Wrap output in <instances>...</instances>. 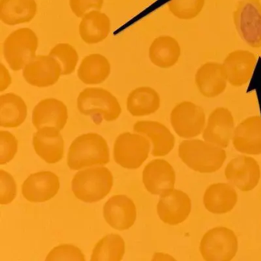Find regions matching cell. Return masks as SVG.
I'll list each match as a JSON object with an SVG mask.
<instances>
[{
    "instance_id": "8fae6325",
    "label": "cell",
    "mask_w": 261,
    "mask_h": 261,
    "mask_svg": "<svg viewBox=\"0 0 261 261\" xmlns=\"http://www.w3.org/2000/svg\"><path fill=\"white\" fill-rule=\"evenodd\" d=\"M27 83L37 88L56 85L62 75L60 62L51 56H37L30 61L22 71Z\"/></svg>"
},
{
    "instance_id": "836d02e7",
    "label": "cell",
    "mask_w": 261,
    "mask_h": 261,
    "mask_svg": "<svg viewBox=\"0 0 261 261\" xmlns=\"http://www.w3.org/2000/svg\"><path fill=\"white\" fill-rule=\"evenodd\" d=\"M18 150L16 137L7 131H0V164L10 163Z\"/></svg>"
},
{
    "instance_id": "f1b7e54d",
    "label": "cell",
    "mask_w": 261,
    "mask_h": 261,
    "mask_svg": "<svg viewBox=\"0 0 261 261\" xmlns=\"http://www.w3.org/2000/svg\"><path fill=\"white\" fill-rule=\"evenodd\" d=\"M27 117V103L20 96L14 93L0 96V126L18 127L24 123Z\"/></svg>"
},
{
    "instance_id": "7a4b0ae2",
    "label": "cell",
    "mask_w": 261,
    "mask_h": 261,
    "mask_svg": "<svg viewBox=\"0 0 261 261\" xmlns=\"http://www.w3.org/2000/svg\"><path fill=\"white\" fill-rule=\"evenodd\" d=\"M110 162L109 148L106 140L95 133L77 137L70 146L68 166L71 170L88 166H103Z\"/></svg>"
},
{
    "instance_id": "cb8c5ba5",
    "label": "cell",
    "mask_w": 261,
    "mask_h": 261,
    "mask_svg": "<svg viewBox=\"0 0 261 261\" xmlns=\"http://www.w3.org/2000/svg\"><path fill=\"white\" fill-rule=\"evenodd\" d=\"M111 30L110 18L100 10H92L82 17L79 25V34L88 45L103 42L109 36Z\"/></svg>"
},
{
    "instance_id": "52a82bcc",
    "label": "cell",
    "mask_w": 261,
    "mask_h": 261,
    "mask_svg": "<svg viewBox=\"0 0 261 261\" xmlns=\"http://www.w3.org/2000/svg\"><path fill=\"white\" fill-rule=\"evenodd\" d=\"M233 21L238 35L247 45L261 48L260 0H241L233 11Z\"/></svg>"
},
{
    "instance_id": "d6986e66",
    "label": "cell",
    "mask_w": 261,
    "mask_h": 261,
    "mask_svg": "<svg viewBox=\"0 0 261 261\" xmlns=\"http://www.w3.org/2000/svg\"><path fill=\"white\" fill-rule=\"evenodd\" d=\"M103 217L113 228L127 230L137 219V207L133 200L126 195H114L103 206Z\"/></svg>"
},
{
    "instance_id": "7c38bea8",
    "label": "cell",
    "mask_w": 261,
    "mask_h": 261,
    "mask_svg": "<svg viewBox=\"0 0 261 261\" xmlns=\"http://www.w3.org/2000/svg\"><path fill=\"white\" fill-rule=\"evenodd\" d=\"M234 129L231 111L227 108L218 107L209 114L201 135L203 140L225 149L231 141Z\"/></svg>"
},
{
    "instance_id": "d590c367",
    "label": "cell",
    "mask_w": 261,
    "mask_h": 261,
    "mask_svg": "<svg viewBox=\"0 0 261 261\" xmlns=\"http://www.w3.org/2000/svg\"><path fill=\"white\" fill-rule=\"evenodd\" d=\"M105 0H69L71 11L77 17L82 18L90 10H100Z\"/></svg>"
},
{
    "instance_id": "4dcf8cb0",
    "label": "cell",
    "mask_w": 261,
    "mask_h": 261,
    "mask_svg": "<svg viewBox=\"0 0 261 261\" xmlns=\"http://www.w3.org/2000/svg\"><path fill=\"white\" fill-rule=\"evenodd\" d=\"M205 6V0H171L169 12L177 19L192 20L199 16Z\"/></svg>"
},
{
    "instance_id": "f546056e",
    "label": "cell",
    "mask_w": 261,
    "mask_h": 261,
    "mask_svg": "<svg viewBox=\"0 0 261 261\" xmlns=\"http://www.w3.org/2000/svg\"><path fill=\"white\" fill-rule=\"evenodd\" d=\"M125 253V242L120 235L111 233L94 246L91 261H120Z\"/></svg>"
},
{
    "instance_id": "8992f818",
    "label": "cell",
    "mask_w": 261,
    "mask_h": 261,
    "mask_svg": "<svg viewBox=\"0 0 261 261\" xmlns=\"http://www.w3.org/2000/svg\"><path fill=\"white\" fill-rule=\"evenodd\" d=\"M39 48L37 35L30 28L15 30L4 43V56L13 71L23 70L36 56Z\"/></svg>"
},
{
    "instance_id": "44dd1931",
    "label": "cell",
    "mask_w": 261,
    "mask_h": 261,
    "mask_svg": "<svg viewBox=\"0 0 261 261\" xmlns=\"http://www.w3.org/2000/svg\"><path fill=\"white\" fill-rule=\"evenodd\" d=\"M236 189L230 183L216 182L210 185L203 195L204 208L214 215H225L238 204Z\"/></svg>"
},
{
    "instance_id": "ac0fdd59",
    "label": "cell",
    "mask_w": 261,
    "mask_h": 261,
    "mask_svg": "<svg viewBox=\"0 0 261 261\" xmlns=\"http://www.w3.org/2000/svg\"><path fill=\"white\" fill-rule=\"evenodd\" d=\"M60 189L56 174L48 171L32 174L22 186V195L31 202H45L54 198Z\"/></svg>"
},
{
    "instance_id": "ba28073f",
    "label": "cell",
    "mask_w": 261,
    "mask_h": 261,
    "mask_svg": "<svg viewBox=\"0 0 261 261\" xmlns=\"http://www.w3.org/2000/svg\"><path fill=\"white\" fill-rule=\"evenodd\" d=\"M150 143L140 134L123 133L115 140L114 158L116 163L125 169H139L147 160Z\"/></svg>"
},
{
    "instance_id": "5b68a950",
    "label": "cell",
    "mask_w": 261,
    "mask_h": 261,
    "mask_svg": "<svg viewBox=\"0 0 261 261\" xmlns=\"http://www.w3.org/2000/svg\"><path fill=\"white\" fill-rule=\"evenodd\" d=\"M238 238L233 230L218 226L204 233L199 244L200 254L205 261H230L236 256Z\"/></svg>"
},
{
    "instance_id": "4316f807",
    "label": "cell",
    "mask_w": 261,
    "mask_h": 261,
    "mask_svg": "<svg viewBox=\"0 0 261 261\" xmlns=\"http://www.w3.org/2000/svg\"><path fill=\"white\" fill-rule=\"evenodd\" d=\"M111 72V63L105 56L91 54L82 59L77 77L85 85H100L108 79Z\"/></svg>"
},
{
    "instance_id": "e0dca14e",
    "label": "cell",
    "mask_w": 261,
    "mask_h": 261,
    "mask_svg": "<svg viewBox=\"0 0 261 261\" xmlns=\"http://www.w3.org/2000/svg\"><path fill=\"white\" fill-rule=\"evenodd\" d=\"M195 83L203 97L215 98L225 91L228 82L222 64L208 62L197 70Z\"/></svg>"
},
{
    "instance_id": "9c48e42d",
    "label": "cell",
    "mask_w": 261,
    "mask_h": 261,
    "mask_svg": "<svg viewBox=\"0 0 261 261\" xmlns=\"http://www.w3.org/2000/svg\"><path fill=\"white\" fill-rule=\"evenodd\" d=\"M170 122L178 137L189 140L202 134L207 120L201 107L186 100L174 107L170 114Z\"/></svg>"
},
{
    "instance_id": "ffe728a7",
    "label": "cell",
    "mask_w": 261,
    "mask_h": 261,
    "mask_svg": "<svg viewBox=\"0 0 261 261\" xmlns=\"http://www.w3.org/2000/svg\"><path fill=\"white\" fill-rule=\"evenodd\" d=\"M59 131L51 126H45L33 136L35 151L48 164L59 163L65 153V142Z\"/></svg>"
},
{
    "instance_id": "83f0119b",
    "label": "cell",
    "mask_w": 261,
    "mask_h": 261,
    "mask_svg": "<svg viewBox=\"0 0 261 261\" xmlns=\"http://www.w3.org/2000/svg\"><path fill=\"white\" fill-rule=\"evenodd\" d=\"M160 94L149 87H140L131 91L126 100L127 111L134 117H143L156 112L160 108Z\"/></svg>"
},
{
    "instance_id": "4fadbf2b",
    "label": "cell",
    "mask_w": 261,
    "mask_h": 261,
    "mask_svg": "<svg viewBox=\"0 0 261 261\" xmlns=\"http://www.w3.org/2000/svg\"><path fill=\"white\" fill-rule=\"evenodd\" d=\"M192 203L186 192L174 189L160 196L157 204V214L165 224L171 226L182 224L192 212Z\"/></svg>"
},
{
    "instance_id": "6da1fadb",
    "label": "cell",
    "mask_w": 261,
    "mask_h": 261,
    "mask_svg": "<svg viewBox=\"0 0 261 261\" xmlns=\"http://www.w3.org/2000/svg\"><path fill=\"white\" fill-rule=\"evenodd\" d=\"M178 151L182 163L198 173H215L222 168L227 160L224 149L199 139L183 140Z\"/></svg>"
},
{
    "instance_id": "603a6c76",
    "label": "cell",
    "mask_w": 261,
    "mask_h": 261,
    "mask_svg": "<svg viewBox=\"0 0 261 261\" xmlns=\"http://www.w3.org/2000/svg\"><path fill=\"white\" fill-rule=\"evenodd\" d=\"M134 130L146 135L151 140L153 156H166L175 147V137L164 124L160 122L138 121L134 124Z\"/></svg>"
},
{
    "instance_id": "2e32d148",
    "label": "cell",
    "mask_w": 261,
    "mask_h": 261,
    "mask_svg": "<svg viewBox=\"0 0 261 261\" xmlns=\"http://www.w3.org/2000/svg\"><path fill=\"white\" fill-rule=\"evenodd\" d=\"M232 145L244 155H261V117L250 116L235 127Z\"/></svg>"
},
{
    "instance_id": "7402d4cb",
    "label": "cell",
    "mask_w": 261,
    "mask_h": 261,
    "mask_svg": "<svg viewBox=\"0 0 261 261\" xmlns=\"http://www.w3.org/2000/svg\"><path fill=\"white\" fill-rule=\"evenodd\" d=\"M68 119L66 105L57 99H44L33 110V123L37 129L51 126L62 130L66 125Z\"/></svg>"
},
{
    "instance_id": "9a60e30c",
    "label": "cell",
    "mask_w": 261,
    "mask_h": 261,
    "mask_svg": "<svg viewBox=\"0 0 261 261\" xmlns=\"http://www.w3.org/2000/svg\"><path fill=\"white\" fill-rule=\"evenodd\" d=\"M257 62V56L247 50L238 49L229 53L222 65L227 82L231 86L241 88L250 82Z\"/></svg>"
},
{
    "instance_id": "d6a6232c",
    "label": "cell",
    "mask_w": 261,
    "mask_h": 261,
    "mask_svg": "<svg viewBox=\"0 0 261 261\" xmlns=\"http://www.w3.org/2000/svg\"><path fill=\"white\" fill-rule=\"evenodd\" d=\"M46 260L85 261V257L79 247L71 244H62L55 247L49 252Z\"/></svg>"
},
{
    "instance_id": "1f68e13d",
    "label": "cell",
    "mask_w": 261,
    "mask_h": 261,
    "mask_svg": "<svg viewBox=\"0 0 261 261\" xmlns=\"http://www.w3.org/2000/svg\"><path fill=\"white\" fill-rule=\"evenodd\" d=\"M53 56L60 62L62 75H70L75 71L79 62V54L75 48L68 43H59L50 51Z\"/></svg>"
},
{
    "instance_id": "277c9868",
    "label": "cell",
    "mask_w": 261,
    "mask_h": 261,
    "mask_svg": "<svg viewBox=\"0 0 261 261\" xmlns=\"http://www.w3.org/2000/svg\"><path fill=\"white\" fill-rule=\"evenodd\" d=\"M77 109L81 114L89 116L97 125L103 120L114 121L121 114V107L117 99L108 90L88 88L77 97Z\"/></svg>"
},
{
    "instance_id": "484cf974",
    "label": "cell",
    "mask_w": 261,
    "mask_h": 261,
    "mask_svg": "<svg viewBox=\"0 0 261 261\" xmlns=\"http://www.w3.org/2000/svg\"><path fill=\"white\" fill-rule=\"evenodd\" d=\"M37 12L36 0H0V19L6 25L28 23Z\"/></svg>"
},
{
    "instance_id": "e575fe53",
    "label": "cell",
    "mask_w": 261,
    "mask_h": 261,
    "mask_svg": "<svg viewBox=\"0 0 261 261\" xmlns=\"http://www.w3.org/2000/svg\"><path fill=\"white\" fill-rule=\"evenodd\" d=\"M16 196V183L9 172L0 170V204H8Z\"/></svg>"
},
{
    "instance_id": "d4e9b609",
    "label": "cell",
    "mask_w": 261,
    "mask_h": 261,
    "mask_svg": "<svg viewBox=\"0 0 261 261\" xmlns=\"http://www.w3.org/2000/svg\"><path fill=\"white\" fill-rule=\"evenodd\" d=\"M181 49L178 41L170 36L155 38L149 49L151 62L160 68L175 66L181 57Z\"/></svg>"
},
{
    "instance_id": "30bf717a",
    "label": "cell",
    "mask_w": 261,
    "mask_h": 261,
    "mask_svg": "<svg viewBox=\"0 0 261 261\" xmlns=\"http://www.w3.org/2000/svg\"><path fill=\"white\" fill-rule=\"evenodd\" d=\"M226 179L243 192L256 189L261 178L259 163L251 155H238L232 159L224 169Z\"/></svg>"
},
{
    "instance_id": "5bb4252c",
    "label": "cell",
    "mask_w": 261,
    "mask_h": 261,
    "mask_svg": "<svg viewBox=\"0 0 261 261\" xmlns=\"http://www.w3.org/2000/svg\"><path fill=\"white\" fill-rule=\"evenodd\" d=\"M175 169L166 160H152L143 169V184L152 195L163 196L169 193L175 189Z\"/></svg>"
},
{
    "instance_id": "3957f363",
    "label": "cell",
    "mask_w": 261,
    "mask_h": 261,
    "mask_svg": "<svg viewBox=\"0 0 261 261\" xmlns=\"http://www.w3.org/2000/svg\"><path fill=\"white\" fill-rule=\"evenodd\" d=\"M114 177L106 167L84 169L75 174L71 182L76 198L87 203H94L105 198L111 192Z\"/></svg>"
}]
</instances>
